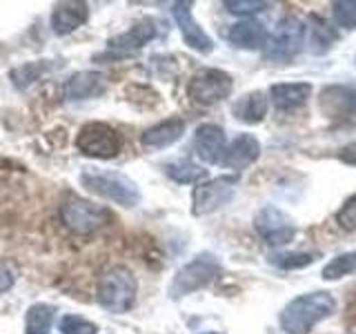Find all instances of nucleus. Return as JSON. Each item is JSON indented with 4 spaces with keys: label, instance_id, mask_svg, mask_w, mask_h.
<instances>
[{
    "label": "nucleus",
    "instance_id": "obj_1",
    "mask_svg": "<svg viewBox=\"0 0 356 334\" xmlns=\"http://www.w3.org/2000/svg\"><path fill=\"white\" fill-rule=\"evenodd\" d=\"M337 310V299L325 289L307 292L292 299L281 310V330L285 334H309L318 323L330 319Z\"/></svg>",
    "mask_w": 356,
    "mask_h": 334
},
{
    "label": "nucleus",
    "instance_id": "obj_2",
    "mask_svg": "<svg viewBox=\"0 0 356 334\" xmlns=\"http://www.w3.org/2000/svg\"><path fill=\"white\" fill-rule=\"evenodd\" d=\"M81 183L92 194L103 196L107 200H114V203H118L122 207H136L140 203L138 185L134 183L129 176L120 174V172L89 170L87 167V170H83V174H81Z\"/></svg>",
    "mask_w": 356,
    "mask_h": 334
},
{
    "label": "nucleus",
    "instance_id": "obj_3",
    "mask_svg": "<svg viewBox=\"0 0 356 334\" xmlns=\"http://www.w3.org/2000/svg\"><path fill=\"white\" fill-rule=\"evenodd\" d=\"M96 299L100 305L111 312H118V315L127 312L136 299V278L127 267H111L98 278Z\"/></svg>",
    "mask_w": 356,
    "mask_h": 334
},
{
    "label": "nucleus",
    "instance_id": "obj_4",
    "mask_svg": "<svg viewBox=\"0 0 356 334\" xmlns=\"http://www.w3.org/2000/svg\"><path fill=\"white\" fill-rule=\"evenodd\" d=\"M220 274V263L214 254H198L194 261H189L176 272L170 285V296L181 299L196 292V289L207 287Z\"/></svg>",
    "mask_w": 356,
    "mask_h": 334
},
{
    "label": "nucleus",
    "instance_id": "obj_5",
    "mask_svg": "<svg viewBox=\"0 0 356 334\" xmlns=\"http://www.w3.org/2000/svg\"><path fill=\"white\" fill-rule=\"evenodd\" d=\"M305 45V25L296 16L278 20L265 45V58L270 63H289Z\"/></svg>",
    "mask_w": 356,
    "mask_h": 334
},
{
    "label": "nucleus",
    "instance_id": "obj_6",
    "mask_svg": "<svg viewBox=\"0 0 356 334\" xmlns=\"http://www.w3.org/2000/svg\"><path fill=\"white\" fill-rule=\"evenodd\" d=\"M234 89L232 74L214 70V67H205V70L196 72L187 83V96L192 98L196 105H216L220 100H225Z\"/></svg>",
    "mask_w": 356,
    "mask_h": 334
},
{
    "label": "nucleus",
    "instance_id": "obj_7",
    "mask_svg": "<svg viewBox=\"0 0 356 334\" xmlns=\"http://www.w3.org/2000/svg\"><path fill=\"white\" fill-rule=\"evenodd\" d=\"M60 218L65 228H70L76 234H92L109 225L114 221V214L103 205L89 203L83 198H72L60 207Z\"/></svg>",
    "mask_w": 356,
    "mask_h": 334
},
{
    "label": "nucleus",
    "instance_id": "obj_8",
    "mask_svg": "<svg viewBox=\"0 0 356 334\" xmlns=\"http://www.w3.org/2000/svg\"><path fill=\"white\" fill-rule=\"evenodd\" d=\"M76 148L85 156H94V159H114L122 148V138L111 125H105V122H87L78 132Z\"/></svg>",
    "mask_w": 356,
    "mask_h": 334
},
{
    "label": "nucleus",
    "instance_id": "obj_9",
    "mask_svg": "<svg viewBox=\"0 0 356 334\" xmlns=\"http://www.w3.org/2000/svg\"><path fill=\"white\" fill-rule=\"evenodd\" d=\"M254 230L270 248H283V245L292 243L296 237V225L292 223V218L274 205H267L261 212H256Z\"/></svg>",
    "mask_w": 356,
    "mask_h": 334
},
{
    "label": "nucleus",
    "instance_id": "obj_10",
    "mask_svg": "<svg viewBox=\"0 0 356 334\" xmlns=\"http://www.w3.org/2000/svg\"><path fill=\"white\" fill-rule=\"evenodd\" d=\"M236 185H238V176H218L198 185L192 194V205H194L192 212L196 216H205L220 209L236 194Z\"/></svg>",
    "mask_w": 356,
    "mask_h": 334
},
{
    "label": "nucleus",
    "instance_id": "obj_11",
    "mask_svg": "<svg viewBox=\"0 0 356 334\" xmlns=\"http://www.w3.org/2000/svg\"><path fill=\"white\" fill-rule=\"evenodd\" d=\"M318 109L325 118H354L356 116V87L327 85L318 94Z\"/></svg>",
    "mask_w": 356,
    "mask_h": 334
},
{
    "label": "nucleus",
    "instance_id": "obj_12",
    "mask_svg": "<svg viewBox=\"0 0 356 334\" xmlns=\"http://www.w3.org/2000/svg\"><path fill=\"white\" fill-rule=\"evenodd\" d=\"M172 16L176 20L181 36L189 49L198 54H211L214 51V40L207 36V31L196 22L192 14V3H174L172 5Z\"/></svg>",
    "mask_w": 356,
    "mask_h": 334
},
{
    "label": "nucleus",
    "instance_id": "obj_13",
    "mask_svg": "<svg viewBox=\"0 0 356 334\" xmlns=\"http://www.w3.org/2000/svg\"><path fill=\"white\" fill-rule=\"evenodd\" d=\"M261 141L254 136V134H238L227 148L225 154H222L220 165L227 167V170L241 172L245 167L254 165L256 161L261 159Z\"/></svg>",
    "mask_w": 356,
    "mask_h": 334
},
{
    "label": "nucleus",
    "instance_id": "obj_14",
    "mask_svg": "<svg viewBox=\"0 0 356 334\" xmlns=\"http://www.w3.org/2000/svg\"><path fill=\"white\" fill-rule=\"evenodd\" d=\"M225 148L227 145H225V132H222V127L214 125V122H205V125H200L196 129L194 150L200 161H205L207 165L220 163Z\"/></svg>",
    "mask_w": 356,
    "mask_h": 334
},
{
    "label": "nucleus",
    "instance_id": "obj_15",
    "mask_svg": "<svg viewBox=\"0 0 356 334\" xmlns=\"http://www.w3.org/2000/svg\"><path fill=\"white\" fill-rule=\"evenodd\" d=\"M267 38H270V33H267L265 25L259 20H241L236 25H232V29L227 31V40L236 49H265Z\"/></svg>",
    "mask_w": 356,
    "mask_h": 334
},
{
    "label": "nucleus",
    "instance_id": "obj_16",
    "mask_svg": "<svg viewBox=\"0 0 356 334\" xmlns=\"http://www.w3.org/2000/svg\"><path fill=\"white\" fill-rule=\"evenodd\" d=\"M270 98L278 111L300 109L312 98L309 83H276L270 87Z\"/></svg>",
    "mask_w": 356,
    "mask_h": 334
},
{
    "label": "nucleus",
    "instance_id": "obj_17",
    "mask_svg": "<svg viewBox=\"0 0 356 334\" xmlns=\"http://www.w3.org/2000/svg\"><path fill=\"white\" fill-rule=\"evenodd\" d=\"M183 134H185V120L174 116V118L156 122L149 129H145L140 143L147 150H165V148H170V145H174L176 141H181Z\"/></svg>",
    "mask_w": 356,
    "mask_h": 334
},
{
    "label": "nucleus",
    "instance_id": "obj_18",
    "mask_svg": "<svg viewBox=\"0 0 356 334\" xmlns=\"http://www.w3.org/2000/svg\"><path fill=\"white\" fill-rule=\"evenodd\" d=\"M152 38H156V22L152 18H145V20L136 22L134 27H129V31L118 33V36L111 38L109 40V49L120 51V54L138 51Z\"/></svg>",
    "mask_w": 356,
    "mask_h": 334
},
{
    "label": "nucleus",
    "instance_id": "obj_19",
    "mask_svg": "<svg viewBox=\"0 0 356 334\" xmlns=\"http://www.w3.org/2000/svg\"><path fill=\"white\" fill-rule=\"evenodd\" d=\"M107 78L98 72H78L65 85V96L70 100H85L105 94Z\"/></svg>",
    "mask_w": 356,
    "mask_h": 334
},
{
    "label": "nucleus",
    "instance_id": "obj_20",
    "mask_svg": "<svg viewBox=\"0 0 356 334\" xmlns=\"http://www.w3.org/2000/svg\"><path fill=\"white\" fill-rule=\"evenodd\" d=\"M267 107H270V98L261 89H254V92H248L232 105V114L245 125H259L267 116Z\"/></svg>",
    "mask_w": 356,
    "mask_h": 334
},
{
    "label": "nucleus",
    "instance_id": "obj_21",
    "mask_svg": "<svg viewBox=\"0 0 356 334\" xmlns=\"http://www.w3.org/2000/svg\"><path fill=\"white\" fill-rule=\"evenodd\" d=\"M89 18V9L85 3H60L56 5L54 14H51V29L58 36L65 33H72L81 25H85Z\"/></svg>",
    "mask_w": 356,
    "mask_h": 334
},
{
    "label": "nucleus",
    "instance_id": "obj_22",
    "mask_svg": "<svg viewBox=\"0 0 356 334\" xmlns=\"http://www.w3.org/2000/svg\"><path fill=\"white\" fill-rule=\"evenodd\" d=\"M305 36L309 42V51L316 56L327 54L334 47V42L339 40V33L321 16H309V27H305Z\"/></svg>",
    "mask_w": 356,
    "mask_h": 334
},
{
    "label": "nucleus",
    "instance_id": "obj_23",
    "mask_svg": "<svg viewBox=\"0 0 356 334\" xmlns=\"http://www.w3.org/2000/svg\"><path fill=\"white\" fill-rule=\"evenodd\" d=\"M354 274H356V250L334 256L332 261L323 265V272H321V276L325 278V281H341V278L354 276Z\"/></svg>",
    "mask_w": 356,
    "mask_h": 334
},
{
    "label": "nucleus",
    "instance_id": "obj_24",
    "mask_svg": "<svg viewBox=\"0 0 356 334\" xmlns=\"http://www.w3.org/2000/svg\"><path fill=\"white\" fill-rule=\"evenodd\" d=\"M165 174L176 183L189 185V183H198L200 178H205L207 170H203V167L192 163V161H176V163L165 165Z\"/></svg>",
    "mask_w": 356,
    "mask_h": 334
},
{
    "label": "nucleus",
    "instance_id": "obj_25",
    "mask_svg": "<svg viewBox=\"0 0 356 334\" xmlns=\"http://www.w3.org/2000/svg\"><path fill=\"white\" fill-rule=\"evenodd\" d=\"M54 323V308L47 303H36L27 310L25 332L27 334H47Z\"/></svg>",
    "mask_w": 356,
    "mask_h": 334
},
{
    "label": "nucleus",
    "instance_id": "obj_26",
    "mask_svg": "<svg viewBox=\"0 0 356 334\" xmlns=\"http://www.w3.org/2000/svg\"><path fill=\"white\" fill-rule=\"evenodd\" d=\"M267 261H270V265L278 267V270H303V267L316 261V254H312V252H274L267 256Z\"/></svg>",
    "mask_w": 356,
    "mask_h": 334
},
{
    "label": "nucleus",
    "instance_id": "obj_27",
    "mask_svg": "<svg viewBox=\"0 0 356 334\" xmlns=\"http://www.w3.org/2000/svg\"><path fill=\"white\" fill-rule=\"evenodd\" d=\"M49 61H42V63H25L22 67H16L14 72H11V81L18 89H25L29 87L31 83H36L38 78L49 70Z\"/></svg>",
    "mask_w": 356,
    "mask_h": 334
},
{
    "label": "nucleus",
    "instance_id": "obj_28",
    "mask_svg": "<svg viewBox=\"0 0 356 334\" xmlns=\"http://www.w3.org/2000/svg\"><path fill=\"white\" fill-rule=\"evenodd\" d=\"M332 18L343 29H356V0H334Z\"/></svg>",
    "mask_w": 356,
    "mask_h": 334
},
{
    "label": "nucleus",
    "instance_id": "obj_29",
    "mask_svg": "<svg viewBox=\"0 0 356 334\" xmlns=\"http://www.w3.org/2000/svg\"><path fill=\"white\" fill-rule=\"evenodd\" d=\"M337 225L345 232H356V194H352L350 198H345V203L339 207L337 216Z\"/></svg>",
    "mask_w": 356,
    "mask_h": 334
},
{
    "label": "nucleus",
    "instance_id": "obj_30",
    "mask_svg": "<svg viewBox=\"0 0 356 334\" xmlns=\"http://www.w3.org/2000/svg\"><path fill=\"white\" fill-rule=\"evenodd\" d=\"M222 5H225L229 14H236V16L259 14V11H265L270 7V3H265V0H225Z\"/></svg>",
    "mask_w": 356,
    "mask_h": 334
},
{
    "label": "nucleus",
    "instance_id": "obj_31",
    "mask_svg": "<svg viewBox=\"0 0 356 334\" xmlns=\"http://www.w3.org/2000/svg\"><path fill=\"white\" fill-rule=\"evenodd\" d=\"M60 332L63 334H96L98 328L94 323H89L83 317H74V315H67L60 321Z\"/></svg>",
    "mask_w": 356,
    "mask_h": 334
},
{
    "label": "nucleus",
    "instance_id": "obj_32",
    "mask_svg": "<svg viewBox=\"0 0 356 334\" xmlns=\"http://www.w3.org/2000/svg\"><path fill=\"white\" fill-rule=\"evenodd\" d=\"M337 159L343 163V165H350V167H356V141L343 145V148L337 152Z\"/></svg>",
    "mask_w": 356,
    "mask_h": 334
},
{
    "label": "nucleus",
    "instance_id": "obj_33",
    "mask_svg": "<svg viewBox=\"0 0 356 334\" xmlns=\"http://www.w3.org/2000/svg\"><path fill=\"white\" fill-rule=\"evenodd\" d=\"M11 285H14V276H11V272L7 270L3 263H0V294L7 292Z\"/></svg>",
    "mask_w": 356,
    "mask_h": 334
},
{
    "label": "nucleus",
    "instance_id": "obj_34",
    "mask_svg": "<svg viewBox=\"0 0 356 334\" xmlns=\"http://www.w3.org/2000/svg\"><path fill=\"white\" fill-rule=\"evenodd\" d=\"M205 334H218V332H205Z\"/></svg>",
    "mask_w": 356,
    "mask_h": 334
}]
</instances>
